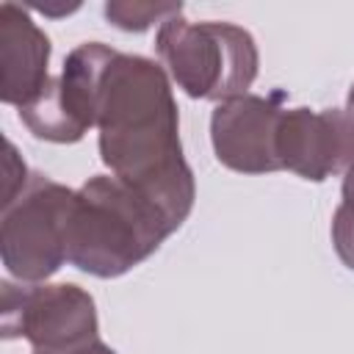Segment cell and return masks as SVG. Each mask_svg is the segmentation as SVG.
<instances>
[{"label": "cell", "instance_id": "3", "mask_svg": "<svg viewBox=\"0 0 354 354\" xmlns=\"http://www.w3.org/2000/svg\"><path fill=\"white\" fill-rule=\"evenodd\" d=\"M155 53L169 77L194 100L227 102L249 94L260 66L254 36L241 25L216 19H166L155 36Z\"/></svg>", "mask_w": 354, "mask_h": 354}, {"label": "cell", "instance_id": "13", "mask_svg": "<svg viewBox=\"0 0 354 354\" xmlns=\"http://www.w3.org/2000/svg\"><path fill=\"white\" fill-rule=\"evenodd\" d=\"M351 116H354V83H351V91H348V108H346Z\"/></svg>", "mask_w": 354, "mask_h": 354}, {"label": "cell", "instance_id": "11", "mask_svg": "<svg viewBox=\"0 0 354 354\" xmlns=\"http://www.w3.org/2000/svg\"><path fill=\"white\" fill-rule=\"evenodd\" d=\"M332 246L343 266L354 271V163L343 174L340 205L332 216Z\"/></svg>", "mask_w": 354, "mask_h": 354}, {"label": "cell", "instance_id": "7", "mask_svg": "<svg viewBox=\"0 0 354 354\" xmlns=\"http://www.w3.org/2000/svg\"><path fill=\"white\" fill-rule=\"evenodd\" d=\"M282 91L271 97L241 94L218 102L210 116V141L221 166L241 174L279 171L277 130L282 119Z\"/></svg>", "mask_w": 354, "mask_h": 354}, {"label": "cell", "instance_id": "2", "mask_svg": "<svg viewBox=\"0 0 354 354\" xmlns=\"http://www.w3.org/2000/svg\"><path fill=\"white\" fill-rule=\"evenodd\" d=\"M171 232V221L147 196L113 174H94L66 213V263L113 279L144 263Z\"/></svg>", "mask_w": 354, "mask_h": 354}, {"label": "cell", "instance_id": "5", "mask_svg": "<svg viewBox=\"0 0 354 354\" xmlns=\"http://www.w3.org/2000/svg\"><path fill=\"white\" fill-rule=\"evenodd\" d=\"M3 337H25L33 351H55L100 337L97 307L88 290L61 282L3 279Z\"/></svg>", "mask_w": 354, "mask_h": 354}, {"label": "cell", "instance_id": "10", "mask_svg": "<svg viewBox=\"0 0 354 354\" xmlns=\"http://www.w3.org/2000/svg\"><path fill=\"white\" fill-rule=\"evenodd\" d=\"M180 11H183L180 3H122V0L105 3L108 22L127 33H141L155 22L163 25L171 17H180Z\"/></svg>", "mask_w": 354, "mask_h": 354}, {"label": "cell", "instance_id": "9", "mask_svg": "<svg viewBox=\"0 0 354 354\" xmlns=\"http://www.w3.org/2000/svg\"><path fill=\"white\" fill-rule=\"evenodd\" d=\"M50 39L17 3H0V100L28 105L50 80Z\"/></svg>", "mask_w": 354, "mask_h": 354}, {"label": "cell", "instance_id": "4", "mask_svg": "<svg viewBox=\"0 0 354 354\" xmlns=\"http://www.w3.org/2000/svg\"><path fill=\"white\" fill-rule=\"evenodd\" d=\"M75 191L30 174L22 191L3 202L0 254L19 282H44L66 263V213Z\"/></svg>", "mask_w": 354, "mask_h": 354}, {"label": "cell", "instance_id": "1", "mask_svg": "<svg viewBox=\"0 0 354 354\" xmlns=\"http://www.w3.org/2000/svg\"><path fill=\"white\" fill-rule=\"evenodd\" d=\"M100 158L177 230L194 210L196 183L180 144L169 75L144 55L113 53L100 83Z\"/></svg>", "mask_w": 354, "mask_h": 354}, {"label": "cell", "instance_id": "8", "mask_svg": "<svg viewBox=\"0 0 354 354\" xmlns=\"http://www.w3.org/2000/svg\"><path fill=\"white\" fill-rule=\"evenodd\" d=\"M279 166L324 183L354 163V116L340 108H285L277 130Z\"/></svg>", "mask_w": 354, "mask_h": 354}, {"label": "cell", "instance_id": "6", "mask_svg": "<svg viewBox=\"0 0 354 354\" xmlns=\"http://www.w3.org/2000/svg\"><path fill=\"white\" fill-rule=\"evenodd\" d=\"M116 50L102 41H86L75 47L58 77H50L47 86L19 108L22 124L44 141L75 144L97 124L100 83L102 72Z\"/></svg>", "mask_w": 354, "mask_h": 354}, {"label": "cell", "instance_id": "12", "mask_svg": "<svg viewBox=\"0 0 354 354\" xmlns=\"http://www.w3.org/2000/svg\"><path fill=\"white\" fill-rule=\"evenodd\" d=\"M33 354H116L111 346H105L100 337H91V340H83V343H75V346H66V348H55V351H33Z\"/></svg>", "mask_w": 354, "mask_h": 354}]
</instances>
